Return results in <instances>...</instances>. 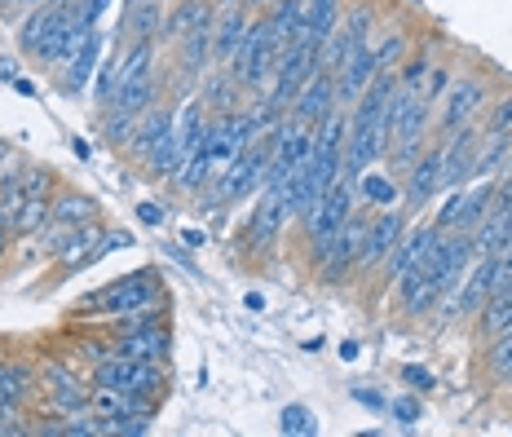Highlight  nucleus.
<instances>
[{
	"label": "nucleus",
	"instance_id": "obj_1",
	"mask_svg": "<svg viewBox=\"0 0 512 437\" xmlns=\"http://www.w3.org/2000/svg\"><path fill=\"white\" fill-rule=\"evenodd\" d=\"M393 93H398V76L393 67H380L376 80L362 89V98L354 102L349 115V133H345V168L340 173H367L376 159L389 155V111H393Z\"/></svg>",
	"mask_w": 512,
	"mask_h": 437
},
{
	"label": "nucleus",
	"instance_id": "obj_2",
	"mask_svg": "<svg viewBox=\"0 0 512 437\" xmlns=\"http://www.w3.org/2000/svg\"><path fill=\"white\" fill-rule=\"evenodd\" d=\"M433 120V102L420 89H398L393 93V111H389V155L398 168H411L415 155L424 151Z\"/></svg>",
	"mask_w": 512,
	"mask_h": 437
},
{
	"label": "nucleus",
	"instance_id": "obj_3",
	"mask_svg": "<svg viewBox=\"0 0 512 437\" xmlns=\"http://www.w3.org/2000/svg\"><path fill=\"white\" fill-rule=\"evenodd\" d=\"M274 67H279V40H274L270 18H256V23H248V36L230 58V80L239 89H270Z\"/></svg>",
	"mask_w": 512,
	"mask_h": 437
},
{
	"label": "nucleus",
	"instance_id": "obj_4",
	"mask_svg": "<svg viewBox=\"0 0 512 437\" xmlns=\"http://www.w3.org/2000/svg\"><path fill=\"white\" fill-rule=\"evenodd\" d=\"M354 208H358V173H340L336 186L327 190V195L314 204V212L305 217V234H309V252H314V261H323L332 234L354 217Z\"/></svg>",
	"mask_w": 512,
	"mask_h": 437
},
{
	"label": "nucleus",
	"instance_id": "obj_5",
	"mask_svg": "<svg viewBox=\"0 0 512 437\" xmlns=\"http://www.w3.org/2000/svg\"><path fill=\"white\" fill-rule=\"evenodd\" d=\"M208 129V120H204V106L199 102H186L181 111L173 115V129L164 133V142L155 146L151 155H146V164H151V173L155 177H168V173H177L181 168V159H186L190 151H195V142L204 137Z\"/></svg>",
	"mask_w": 512,
	"mask_h": 437
},
{
	"label": "nucleus",
	"instance_id": "obj_6",
	"mask_svg": "<svg viewBox=\"0 0 512 437\" xmlns=\"http://www.w3.org/2000/svg\"><path fill=\"white\" fill-rule=\"evenodd\" d=\"M155 296H159L155 274H151V270H137V274H128V279L111 283V287H102V292H93L89 301H84V309H102V314H111V318L146 314Z\"/></svg>",
	"mask_w": 512,
	"mask_h": 437
},
{
	"label": "nucleus",
	"instance_id": "obj_7",
	"mask_svg": "<svg viewBox=\"0 0 512 437\" xmlns=\"http://www.w3.org/2000/svg\"><path fill=\"white\" fill-rule=\"evenodd\" d=\"M93 380H98L102 389H124V393H142V398H151L164 376H159V367H155V362H146V358L111 354L106 362H98Z\"/></svg>",
	"mask_w": 512,
	"mask_h": 437
},
{
	"label": "nucleus",
	"instance_id": "obj_8",
	"mask_svg": "<svg viewBox=\"0 0 512 437\" xmlns=\"http://www.w3.org/2000/svg\"><path fill=\"white\" fill-rule=\"evenodd\" d=\"M446 190V159H442V146H424L415 155V164L407 168V190L402 195L411 199L415 208H429L437 195Z\"/></svg>",
	"mask_w": 512,
	"mask_h": 437
},
{
	"label": "nucleus",
	"instance_id": "obj_9",
	"mask_svg": "<svg viewBox=\"0 0 512 437\" xmlns=\"http://www.w3.org/2000/svg\"><path fill=\"white\" fill-rule=\"evenodd\" d=\"M477 155H482V129L460 124L455 133H446L442 159H446V186H468L477 173Z\"/></svg>",
	"mask_w": 512,
	"mask_h": 437
},
{
	"label": "nucleus",
	"instance_id": "obj_10",
	"mask_svg": "<svg viewBox=\"0 0 512 437\" xmlns=\"http://www.w3.org/2000/svg\"><path fill=\"white\" fill-rule=\"evenodd\" d=\"M362 239H367V221H362L358 212H354V217H349L345 226L332 234V243H327L323 261H318V265H323V274H327L332 283H340V279H345V274L362 261Z\"/></svg>",
	"mask_w": 512,
	"mask_h": 437
},
{
	"label": "nucleus",
	"instance_id": "obj_11",
	"mask_svg": "<svg viewBox=\"0 0 512 437\" xmlns=\"http://www.w3.org/2000/svg\"><path fill=\"white\" fill-rule=\"evenodd\" d=\"M490 195H495V181H482L477 190H464V195H455L451 204L437 212L433 226L437 230H455V234H473L482 226V217L490 212Z\"/></svg>",
	"mask_w": 512,
	"mask_h": 437
},
{
	"label": "nucleus",
	"instance_id": "obj_12",
	"mask_svg": "<svg viewBox=\"0 0 512 437\" xmlns=\"http://www.w3.org/2000/svg\"><path fill=\"white\" fill-rule=\"evenodd\" d=\"M336 76L332 71H314V76L305 80V89L296 93V102H292V120H301L309 124V129H318V124L327 120V115L336 111Z\"/></svg>",
	"mask_w": 512,
	"mask_h": 437
},
{
	"label": "nucleus",
	"instance_id": "obj_13",
	"mask_svg": "<svg viewBox=\"0 0 512 437\" xmlns=\"http://www.w3.org/2000/svg\"><path fill=\"white\" fill-rule=\"evenodd\" d=\"M486 93H490V89H486V80H482V76L455 80L451 89L442 93V102H446V106H442V120H437V124H442V133H455L460 124L473 120V115L486 106Z\"/></svg>",
	"mask_w": 512,
	"mask_h": 437
},
{
	"label": "nucleus",
	"instance_id": "obj_14",
	"mask_svg": "<svg viewBox=\"0 0 512 437\" xmlns=\"http://www.w3.org/2000/svg\"><path fill=\"white\" fill-rule=\"evenodd\" d=\"M407 234V217H402V208H384L376 221H367V239H362V261L358 265H384L389 261V252L398 248V239Z\"/></svg>",
	"mask_w": 512,
	"mask_h": 437
},
{
	"label": "nucleus",
	"instance_id": "obj_15",
	"mask_svg": "<svg viewBox=\"0 0 512 437\" xmlns=\"http://www.w3.org/2000/svg\"><path fill=\"white\" fill-rule=\"evenodd\" d=\"M437 239H442V230H437L433 221H424V226H415V230L402 234V239H398V248H393V252H389V261H384V265H389V279H393V283H402V279H407V274L415 270V265H420L424 257H429V248H433Z\"/></svg>",
	"mask_w": 512,
	"mask_h": 437
},
{
	"label": "nucleus",
	"instance_id": "obj_16",
	"mask_svg": "<svg viewBox=\"0 0 512 437\" xmlns=\"http://www.w3.org/2000/svg\"><path fill=\"white\" fill-rule=\"evenodd\" d=\"M248 23H252L248 0H226L217 27H212V62H221V67H226V62L234 58V49L243 45V36H248Z\"/></svg>",
	"mask_w": 512,
	"mask_h": 437
},
{
	"label": "nucleus",
	"instance_id": "obj_17",
	"mask_svg": "<svg viewBox=\"0 0 512 437\" xmlns=\"http://www.w3.org/2000/svg\"><path fill=\"white\" fill-rule=\"evenodd\" d=\"M49 186H53V177H49V168H31L27 173V190H23V204H18V217H14V230L18 234H31V230H40L49 221Z\"/></svg>",
	"mask_w": 512,
	"mask_h": 437
},
{
	"label": "nucleus",
	"instance_id": "obj_18",
	"mask_svg": "<svg viewBox=\"0 0 512 437\" xmlns=\"http://www.w3.org/2000/svg\"><path fill=\"white\" fill-rule=\"evenodd\" d=\"M212 27H217V14L204 9V14L195 18V27L181 36V67H186V76H204L208 71V58H212Z\"/></svg>",
	"mask_w": 512,
	"mask_h": 437
},
{
	"label": "nucleus",
	"instance_id": "obj_19",
	"mask_svg": "<svg viewBox=\"0 0 512 437\" xmlns=\"http://www.w3.org/2000/svg\"><path fill=\"white\" fill-rule=\"evenodd\" d=\"M283 221H287V204H283V195H279V190H265V195L256 199V208H252L248 239L256 243V248H270V243L279 239Z\"/></svg>",
	"mask_w": 512,
	"mask_h": 437
},
{
	"label": "nucleus",
	"instance_id": "obj_20",
	"mask_svg": "<svg viewBox=\"0 0 512 437\" xmlns=\"http://www.w3.org/2000/svg\"><path fill=\"white\" fill-rule=\"evenodd\" d=\"M98 62H102V36H98V27L84 36V45L67 58V71H62V89L76 98V93L89 89V76L98 71Z\"/></svg>",
	"mask_w": 512,
	"mask_h": 437
},
{
	"label": "nucleus",
	"instance_id": "obj_21",
	"mask_svg": "<svg viewBox=\"0 0 512 437\" xmlns=\"http://www.w3.org/2000/svg\"><path fill=\"white\" fill-rule=\"evenodd\" d=\"M446 296V287L433 279L424 265H415V270L402 279V305H407V314L415 318H424V314H433V305Z\"/></svg>",
	"mask_w": 512,
	"mask_h": 437
},
{
	"label": "nucleus",
	"instance_id": "obj_22",
	"mask_svg": "<svg viewBox=\"0 0 512 437\" xmlns=\"http://www.w3.org/2000/svg\"><path fill=\"white\" fill-rule=\"evenodd\" d=\"M115 349H120V354H128V358L164 362V358H168V349H173V336H168V327H164V323H146V327H137V332H128Z\"/></svg>",
	"mask_w": 512,
	"mask_h": 437
},
{
	"label": "nucleus",
	"instance_id": "obj_23",
	"mask_svg": "<svg viewBox=\"0 0 512 437\" xmlns=\"http://www.w3.org/2000/svg\"><path fill=\"white\" fill-rule=\"evenodd\" d=\"M31 393V371L23 362H5L0 358V420H18V407Z\"/></svg>",
	"mask_w": 512,
	"mask_h": 437
},
{
	"label": "nucleus",
	"instance_id": "obj_24",
	"mask_svg": "<svg viewBox=\"0 0 512 437\" xmlns=\"http://www.w3.org/2000/svg\"><path fill=\"white\" fill-rule=\"evenodd\" d=\"M173 106H151V111L137 115V129H133V155H151L159 142H164V133L173 129Z\"/></svg>",
	"mask_w": 512,
	"mask_h": 437
},
{
	"label": "nucleus",
	"instance_id": "obj_25",
	"mask_svg": "<svg viewBox=\"0 0 512 437\" xmlns=\"http://www.w3.org/2000/svg\"><path fill=\"white\" fill-rule=\"evenodd\" d=\"M270 27H274V40L283 45H292L296 36H305V0H270Z\"/></svg>",
	"mask_w": 512,
	"mask_h": 437
},
{
	"label": "nucleus",
	"instance_id": "obj_26",
	"mask_svg": "<svg viewBox=\"0 0 512 437\" xmlns=\"http://www.w3.org/2000/svg\"><path fill=\"white\" fill-rule=\"evenodd\" d=\"M45 385H49V398H53V407H62V411H84V402H89V389L80 385V376H71V371H62V367H49L45 371Z\"/></svg>",
	"mask_w": 512,
	"mask_h": 437
},
{
	"label": "nucleus",
	"instance_id": "obj_27",
	"mask_svg": "<svg viewBox=\"0 0 512 437\" xmlns=\"http://www.w3.org/2000/svg\"><path fill=\"white\" fill-rule=\"evenodd\" d=\"M340 23V0H305V36L327 45V36Z\"/></svg>",
	"mask_w": 512,
	"mask_h": 437
},
{
	"label": "nucleus",
	"instance_id": "obj_28",
	"mask_svg": "<svg viewBox=\"0 0 512 437\" xmlns=\"http://www.w3.org/2000/svg\"><path fill=\"white\" fill-rule=\"evenodd\" d=\"M358 195L367 208H393L402 199L398 181H389L384 173H358Z\"/></svg>",
	"mask_w": 512,
	"mask_h": 437
},
{
	"label": "nucleus",
	"instance_id": "obj_29",
	"mask_svg": "<svg viewBox=\"0 0 512 437\" xmlns=\"http://www.w3.org/2000/svg\"><path fill=\"white\" fill-rule=\"evenodd\" d=\"M124 31L133 40H151L155 31H159V0H128Z\"/></svg>",
	"mask_w": 512,
	"mask_h": 437
},
{
	"label": "nucleus",
	"instance_id": "obj_30",
	"mask_svg": "<svg viewBox=\"0 0 512 437\" xmlns=\"http://www.w3.org/2000/svg\"><path fill=\"white\" fill-rule=\"evenodd\" d=\"M93 199H84V195H62L58 204L49 208V221H58V226H67V230H76V226H89L93 221Z\"/></svg>",
	"mask_w": 512,
	"mask_h": 437
},
{
	"label": "nucleus",
	"instance_id": "obj_31",
	"mask_svg": "<svg viewBox=\"0 0 512 437\" xmlns=\"http://www.w3.org/2000/svg\"><path fill=\"white\" fill-rule=\"evenodd\" d=\"M120 62H124V53L115 49V53H106V58L98 62V106H111L115 102V89H120Z\"/></svg>",
	"mask_w": 512,
	"mask_h": 437
},
{
	"label": "nucleus",
	"instance_id": "obj_32",
	"mask_svg": "<svg viewBox=\"0 0 512 437\" xmlns=\"http://www.w3.org/2000/svg\"><path fill=\"white\" fill-rule=\"evenodd\" d=\"M279 429L287 433V437H314L318 433V424H314V411H309V407H287L283 411V420H279Z\"/></svg>",
	"mask_w": 512,
	"mask_h": 437
},
{
	"label": "nucleus",
	"instance_id": "obj_33",
	"mask_svg": "<svg viewBox=\"0 0 512 437\" xmlns=\"http://www.w3.org/2000/svg\"><path fill=\"white\" fill-rule=\"evenodd\" d=\"M490 371L495 376H512V323L504 332H495V345H490Z\"/></svg>",
	"mask_w": 512,
	"mask_h": 437
},
{
	"label": "nucleus",
	"instance_id": "obj_34",
	"mask_svg": "<svg viewBox=\"0 0 512 437\" xmlns=\"http://www.w3.org/2000/svg\"><path fill=\"white\" fill-rule=\"evenodd\" d=\"M429 71H433V62H429V53H415V58L402 67V80H398V89H424V80H429Z\"/></svg>",
	"mask_w": 512,
	"mask_h": 437
},
{
	"label": "nucleus",
	"instance_id": "obj_35",
	"mask_svg": "<svg viewBox=\"0 0 512 437\" xmlns=\"http://www.w3.org/2000/svg\"><path fill=\"white\" fill-rule=\"evenodd\" d=\"M512 129V98H504L495 106V111L486 115V129H482V137H495V133H508Z\"/></svg>",
	"mask_w": 512,
	"mask_h": 437
},
{
	"label": "nucleus",
	"instance_id": "obj_36",
	"mask_svg": "<svg viewBox=\"0 0 512 437\" xmlns=\"http://www.w3.org/2000/svg\"><path fill=\"white\" fill-rule=\"evenodd\" d=\"M402 380H407L415 393H429V389L437 385L433 371H429V367H420V362H407V367H402Z\"/></svg>",
	"mask_w": 512,
	"mask_h": 437
},
{
	"label": "nucleus",
	"instance_id": "obj_37",
	"mask_svg": "<svg viewBox=\"0 0 512 437\" xmlns=\"http://www.w3.org/2000/svg\"><path fill=\"white\" fill-rule=\"evenodd\" d=\"M137 124V115H124V111H115V120H106V142L111 146H120L128 142V129Z\"/></svg>",
	"mask_w": 512,
	"mask_h": 437
},
{
	"label": "nucleus",
	"instance_id": "obj_38",
	"mask_svg": "<svg viewBox=\"0 0 512 437\" xmlns=\"http://www.w3.org/2000/svg\"><path fill=\"white\" fill-rule=\"evenodd\" d=\"M446 84H451V71H446V67H433L429 71V80H424V98H429V102H442V93H446Z\"/></svg>",
	"mask_w": 512,
	"mask_h": 437
},
{
	"label": "nucleus",
	"instance_id": "obj_39",
	"mask_svg": "<svg viewBox=\"0 0 512 437\" xmlns=\"http://www.w3.org/2000/svg\"><path fill=\"white\" fill-rule=\"evenodd\" d=\"M393 415H398L402 424H415L420 420V398H411V393H402V398H393V407H389Z\"/></svg>",
	"mask_w": 512,
	"mask_h": 437
},
{
	"label": "nucleus",
	"instance_id": "obj_40",
	"mask_svg": "<svg viewBox=\"0 0 512 437\" xmlns=\"http://www.w3.org/2000/svg\"><path fill=\"white\" fill-rule=\"evenodd\" d=\"M137 217H142L146 226H164V208H159V204H151V199H146V204L137 208Z\"/></svg>",
	"mask_w": 512,
	"mask_h": 437
},
{
	"label": "nucleus",
	"instance_id": "obj_41",
	"mask_svg": "<svg viewBox=\"0 0 512 437\" xmlns=\"http://www.w3.org/2000/svg\"><path fill=\"white\" fill-rule=\"evenodd\" d=\"M354 398H358V402H367L371 411H380V407H384V398H380L376 389H362V385H354Z\"/></svg>",
	"mask_w": 512,
	"mask_h": 437
},
{
	"label": "nucleus",
	"instance_id": "obj_42",
	"mask_svg": "<svg viewBox=\"0 0 512 437\" xmlns=\"http://www.w3.org/2000/svg\"><path fill=\"white\" fill-rule=\"evenodd\" d=\"M181 243L186 248H204V230H181Z\"/></svg>",
	"mask_w": 512,
	"mask_h": 437
},
{
	"label": "nucleus",
	"instance_id": "obj_43",
	"mask_svg": "<svg viewBox=\"0 0 512 437\" xmlns=\"http://www.w3.org/2000/svg\"><path fill=\"white\" fill-rule=\"evenodd\" d=\"M9 230H14V226H9V217L0 212V257H5V248H9Z\"/></svg>",
	"mask_w": 512,
	"mask_h": 437
},
{
	"label": "nucleus",
	"instance_id": "obj_44",
	"mask_svg": "<svg viewBox=\"0 0 512 437\" xmlns=\"http://www.w3.org/2000/svg\"><path fill=\"white\" fill-rule=\"evenodd\" d=\"M243 305H248V309H265V296L261 292H248V296H243Z\"/></svg>",
	"mask_w": 512,
	"mask_h": 437
},
{
	"label": "nucleus",
	"instance_id": "obj_45",
	"mask_svg": "<svg viewBox=\"0 0 512 437\" xmlns=\"http://www.w3.org/2000/svg\"><path fill=\"white\" fill-rule=\"evenodd\" d=\"M340 358H349V362L358 358V345H354V340H345V345H340Z\"/></svg>",
	"mask_w": 512,
	"mask_h": 437
},
{
	"label": "nucleus",
	"instance_id": "obj_46",
	"mask_svg": "<svg viewBox=\"0 0 512 437\" xmlns=\"http://www.w3.org/2000/svg\"><path fill=\"white\" fill-rule=\"evenodd\" d=\"M0 164H9V142H0Z\"/></svg>",
	"mask_w": 512,
	"mask_h": 437
},
{
	"label": "nucleus",
	"instance_id": "obj_47",
	"mask_svg": "<svg viewBox=\"0 0 512 437\" xmlns=\"http://www.w3.org/2000/svg\"><path fill=\"white\" fill-rule=\"evenodd\" d=\"M252 5H265V0H248V9H252Z\"/></svg>",
	"mask_w": 512,
	"mask_h": 437
},
{
	"label": "nucleus",
	"instance_id": "obj_48",
	"mask_svg": "<svg viewBox=\"0 0 512 437\" xmlns=\"http://www.w3.org/2000/svg\"><path fill=\"white\" fill-rule=\"evenodd\" d=\"M186 5H190V0H186Z\"/></svg>",
	"mask_w": 512,
	"mask_h": 437
}]
</instances>
